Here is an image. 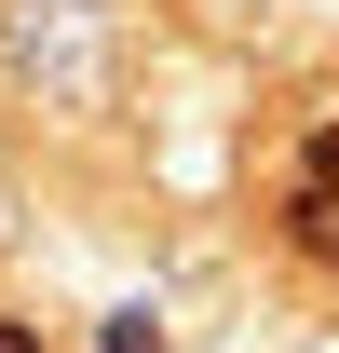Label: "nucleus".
Instances as JSON below:
<instances>
[{
    "label": "nucleus",
    "mask_w": 339,
    "mask_h": 353,
    "mask_svg": "<svg viewBox=\"0 0 339 353\" xmlns=\"http://www.w3.org/2000/svg\"><path fill=\"white\" fill-rule=\"evenodd\" d=\"M109 353H163V326L150 312H109Z\"/></svg>",
    "instance_id": "2"
},
{
    "label": "nucleus",
    "mask_w": 339,
    "mask_h": 353,
    "mask_svg": "<svg viewBox=\"0 0 339 353\" xmlns=\"http://www.w3.org/2000/svg\"><path fill=\"white\" fill-rule=\"evenodd\" d=\"M285 231L312 245V259H339V123L298 150V176H285Z\"/></svg>",
    "instance_id": "1"
},
{
    "label": "nucleus",
    "mask_w": 339,
    "mask_h": 353,
    "mask_svg": "<svg viewBox=\"0 0 339 353\" xmlns=\"http://www.w3.org/2000/svg\"><path fill=\"white\" fill-rule=\"evenodd\" d=\"M0 353H41V340H28V326H0Z\"/></svg>",
    "instance_id": "3"
}]
</instances>
